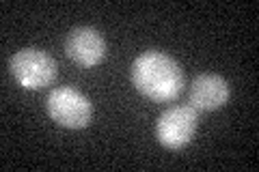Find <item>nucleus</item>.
<instances>
[{
    "instance_id": "1",
    "label": "nucleus",
    "mask_w": 259,
    "mask_h": 172,
    "mask_svg": "<svg viewBox=\"0 0 259 172\" xmlns=\"http://www.w3.org/2000/svg\"><path fill=\"white\" fill-rule=\"evenodd\" d=\"M132 84L147 99L166 103L182 95L186 78L173 56L149 50L141 54L132 65Z\"/></svg>"
},
{
    "instance_id": "2",
    "label": "nucleus",
    "mask_w": 259,
    "mask_h": 172,
    "mask_svg": "<svg viewBox=\"0 0 259 172\" xmlns=\"http://www.w3.org/2000/svg\"><path fill=\"white\" fill-rule=\"evenodd\" d=\"M9 71L20 86L28 88V91H39V88L50 86L56 80L59 67L48 52L37 50V47H24L11 56Z\"/></svg>"
},
{
    "instance_id": "3",
    "label": "nucleus",
    "mask_w": 259,
    "mask_h": 172,
    "mask_svg": "<svg viewBox=\"0 0 259 172\" xmlns=\"http://www.w3.org/2000/svg\"><path fill=\"white\" fill-rule=\"evenodd\" d=\"M46 110L52 121H56L59 125L67 129H82L91 123L93 117L91 101L82 93H78L76 88L69 86H61L50 91L46 99Z\"/></svg>"
},
{
    "instance_id": "4",
    "label": "nucleus",
    "mask_w": 259,
    "mask_h": 172,
    "mask_svg": "<svg viewBox=\"0 0 259 172\" xmlns=\"http://www.w3.org/2000/svg\"><path fill=\"white\" fill-rule=\"evenodd\" d=\"M199 127V112L192 105H175L160 114L156 136L164 149L180 151L188 144Z\"/></svg>"
},
{
    "instance_id": "5",
    "label": "nucleus",
    "mask_w": 259,
    "mask_h": 172,
    "mask_svg": "<svg viewBox=\"0 0 259 172\" xmlns=\"http://www.w3.org/2000/svg\"><path fill=\"white\" fill-rule=\"evenodd\" d=\"M65 54L80 67H95L106 56V41L91 26H78L65 39Z\"/></svg>"
},
{
    "instance_id": "6",
    "label": "nucleus",
    "mask_w": 259,
    "mask_h": 172,
    "mask_svg": "<svg viewBox=\"0 0 259 172\" xmlns=\"http://www.w3.org/2000/svg\"><path fill=\"white\" fill-rule=\"evenodd\" d=\"M229 84L216 73H201L188 88V101L197 112H212L229 101Z\"/></svg>"
}]
</instances>
